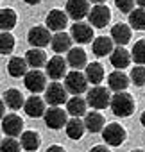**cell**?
Returning <instances> with one entry per match:
<instances>
[{"label":"cell","instance_id":"obj_17","mask_svg":"<svg viewBox=\"0 0 145 152\" xmlns=\"http://www.w3.org/2000/svg\"><path fill=\"white\" fill-rule=\"evenodd\" d=\"M66 63H68V66H72L74 70H81V68H86V64H88V57H86V52H84L81 47L70 48V50H68V56H66Z\"/></svg>","mask_w":145,"mask_h":152},{"label":"cell","instance_id":"obj_28","mask_svg":"<svg viewBox=\"0 0 145 152\" xmlns=\"http://www.w3.org/2000/svg\"><path fill=\"white\" fill-rule=\"evenodd\" d=\"M84 125L90 132H100L104 129V116L99 111H90L84 115Z\"/></svg>","mask_w":145,"mask_h":152},{"label":"cell","instance_id":"obj_32","mask_svg":"<svg viewBox=\"0 0 145 152\" xmlns=\"http://www.w3.org/2000/svg\"><path fill=\"white\" fill-rule=\"evenodd\" d=\"M15 50V36L11 32H0V54H11Z\"/></svg>","mask_w":145,"mask_h":152},{"label":"cell","instance_id":"obj_44","mask_svg":"<svg viewBox=\"0 0 145 152\" xmlns=\"http://www.w3.org/2000/svg\"><path fill=\"white\" fill-rule=\"evenodd\" d=\"M131 152H145V150H141V148H134V150H131Z\"/></svg>","mask_w":145,"mask_h":152},{"label":"cell","instance_id":"obj_33","mask_svg":"<svg viewBox=\"0 0 145 152\" xmlns=\"http://www.w3.org/2000/svg\"><path fill=\"white\" fill-rule=\"evenodd\" d=\"M131 57L136 64H145V39H138L134 45H133V50H131Z\"/></svg>","mask_w":145,"mask_h":152},{"label":"cell","instance_id":"obj_13","mask_svg":"<svg viewBox=\"0 0 145 152\" xmlns=\"http://www.w3.org/2000/svg\"><path fill=\"white\" fill-rule=\"evenodd\" d=\"M2 131H4V134H7L11 138H16L23 132V120L15 113L6 115L2 118Z\"/></svg>","mask_w":145,"mask_h":152},{"label":"cell","instance_id":"obj_27","mask_svg":"<svg viewBox=\"0 0 145 152\" xmlns=\"http://www.w3.org/2000/svg\"><path fill=\"white\" fill-rule=\"evenodd\" d=\"M4 102H6V106H7L9 109L16 111V109H20V107H23L25 99H23V95H22L20 90H16V88H9V90L4 93Z\"/></svg>","mask_w":145,"mask_h":152},{"label":"cell","instance_id":"obj_29","mask_svg":"<svg viewBox=\"0 0 145 152\" xmlns=\"http://www.w3.org/2000/svg\"><path fill=\"white\" fill-rule=\"evenodd\" d=\"M84 75H86L88 83L99 86V84L104 81V66H102L100 63H90V64H86Z\"/></svg>","mask_w":145,"mask_h":152},{"label":"cell","instance_id":"obj_12","mask_svg":"<svg viewBox=\"0 0 145 152\" xmlns=\"http://www.w3.org/2000/svg\"><path fill=\"white\" fill-rule=\"evenodd\" d=\"M70 36L75 43L79 45H84V43H90L93 39V27L86 22H75L70 29Z\"/></svg>","mask_w":145,"mask_h":152},{"label":"cell","instance_id":"obj_39","mask_svg":"<svg viewBox=\"0 0 145 152\" xmlns=\"http://www.w3.org/2000/svg\"><path fill=\"white\" fill-rule=\"evenodd\" d=\"M4 106H6V102H4L2 99H0V120H2V118L6 116V115H4V109H6V107H4Z\"/></svg>","mask_w":145,"mask_h":152},{"label":"cell","instance_id":"obj_5","mask_svg":"<svg viewBox=\"0 0 145 152\" xmlns=\"http://www.w3.org/2000/svg\"><path fill=\"white\" fill-rule=\"evenodd\" d=\"M88 20L90 25L95 29H104L109 22H111V11L106 4H95L90 13H88Z\"/></svg>","mask_w":145,"mask_h":152},{"label":"cell","instance_id":"obj_15","mask_svg":"<svg viewBox=\"0 0 145 152\" xmlns=\"http://www.w3.org/2000/svg\"><path fill=\"white\" fill-rule=\"evenodd\" d=\"M23 111H25L31 118H40V116H43L45 111H47L45 100H43L41 97H38V95H31V97L25 100V104H23Z\"/></svg>","mask_w":145,"mask_h":152},{"label":"cell","instance_id":"obj_3","mask_svg":"<svg viewBox=\"0 0 145 152\" xmlns=\"http://www.w3.org/2000/svg\"><path fill=\"white\" fill-rule=\"evenodd\" d=\"M86 102L90 104V107H93L95 111H100V109H106L111 102V95H109V90L104 88V86H95L92 88L88 93H86Z\"/></svg>","mask_w":145,"mask_h":152},{"label":"cell","instance_id":"obj_11","mask_svg":"<svg viewBox=\"0 0 145 152\" xmlns=\"http://www.w3.org/2000/svg\"><path fill=\"white\" fill-rule=\"evenodd\" d=\"M45 66H47V75H48L52 81H59V79L66 77V66H68V63L59 54L54 56V57H50Z\"/></svg>","mask_w":145,"mask_h":152},{"label":"cell","instance_id":"obj_18","mask_svg":"<svg viewBox=\"0 0 145 152\" xmlns=\"http://www.w3.org/2000/svg\"><path fill=\"white\" fill-rule=\"evenodd\" d=\"M129 83H131V79L127 77L124 72H120V70H115L113 73H109V77H108V86H109V90H113L115 93L125 91L127 86H129Z\"/></svg>","mask_w":145,"mask_h":152},{"label":"cell","instance_id":"obj_4","mask_svg":"<svg viewBox=\"0 0 145 152\" xmlns=\"http://www.w3.org/2000/svg\"><path fill=\"white\" fill-rule=\"evenodd\" d=\"M45 102L50 104V106H61V104H66L68 102V91L64 88V84L57 83V81H52L47 90H45Z\"/></svg>","mask_w":145,"mask_h":152},{"label":"cell","instance_id":"obj_35","mask_svg":"<svg viewBox=\"0 0 145 152\" xmlns=\"http://www.w3.org/2000/svg\"><path fill=\"white\" fill-rule=\"evenodd\" d=\"M129 79H131L133 84H136V86H145V66H141V64L134 66Z\"/></svg>","mask_w":145,"mask_h":152},{"label":"cell","instance_id":"obj_31","mask_svg":"<svg viewBox=\"0 0 145 152\" xmlns=\"http://www.w3.org/2000/svg\"><path fill=\"white\" fill-rule=\"evenodd\" d=\"M129 27L136 31H145V9L138 7L129 13Z\"/></svg>","mask_w":145,"mask_h":152},{"label":"cell","instance_id":"obj_41","mask_svg":"<svg viewBox=\"0 0 145 152\" xmlns=\"http://www.w3.org/2000/svg\"><path fill=\"white\" fill-rule=\"evenodd\" d=\"M140 122H141V125H143V127H145V111H143V113H141V116H140Z\"/></svg>","mask_w":145,"mask_h":152},{"label":"cell","instance_id":"obj_21","mask_svg":"<svg viewBox=\"0 0 145 152\" xmlns=\"http://www.w3.org/2000/svg\"><path fill=\"white\" fill-rule=\"evenodd\" d=\"M50 47L56 54H63V52H68L72 48V36L66 34V32H56L52 36V41H50Z\"/></svg>","mask_w":145,"mask_h":152},{"label":"cell","instance_id":"obj_34","mask_svg":"<svg viewBox=\"0 0 145 152\" xmlns=\"http://www.w3.org/2000/svg\"><path fill=\"white\" fill-rule=\"evenodd\" d=\"M20 150H22L20 141H16L11 136H7V138H4L0 141V152H20Z\"/></svg>","mask_w":145,"mask_h":152},{"label":"cell","instance_id":"obj_1","mask_svg":"<svg viewBox=\"0 0 145 152\" xmlns=\"http://www.w3.org/2000/svg\"><path fill=\"white\" fill-rule=\"evenodd\" d=\"M109 107H111V111H113L115 116H120V118L131 116L133 111H134V99L127 91H118V93H115L111 97Z\"/></svg>","mask_w":145,"mask_h":152},{"label":"cell","instance_id":"obj_40","mask_svg":"<svg viewBox=\"0 0 145 152\" xmlns=\"http://www.w3.org/2000/svg\"><path fill=\"white\" fill-rule=\"evenodd\" d=\"M25 4H29V6H36V4H40L41 0H23Z\"/></svg>","mask_w":145,"mask_h":152},{"label":"cell","instance_id":"obj_38","mask_svg":"<svg viewBox=\"0 0 145 152\" xmlns=\"http://www.w3.org/2000/svg\"><path fill=\"white\" fill-rule=\"evenodd\" d=\"M47 152H66L61 145H50L48 148H47Z\"/></svg>","mask_w":145,"mask_h":152},{"label":"cell","instance_id":"obj_42","mask_svg":"<svg viewBox=\"0 0 145 152\" xmlns=\"http://www.w3.org/2000/svg\"><path fill=\"white\" fill-rule=\"evenodd\" d=\"M136 4H138L140 7H143V9H145V0H136Z\"/></svg>","mask_w":145,"mask_h":152},{"label":"cell","instance_id":"obj_30","mask_svg":"<svg viewBox=\"0 0 145 152\" xmlns=\"http://www.w3.org/2000/svg\"><path fill=\"white\" fill-rule=\"evenodd\" d=\"M16 22H18V16H16V13L13 9H9V7L0 9V29L2 31L9 32L11 29H15Z\"/></svg>","mask_w":145,"mask_h":152},{"label":"cell","instance_id":"obj_9","mask_svg":"<svg viewBox=\"0 0 145 152\" xmlns=\"http://www.w3.org/2000/svg\"><path fill=\"white\" fill-rule=\"evenodd\" d=\"M27 41H29L32 47H36V48L47 47V45L52 41L50 29H47L45 25H36V27L29 29V32H27Z\"/></svg>","mask_w":145,"mask_h":152},{"label":"cell","instance_id":"obj_14","mask_svg":"<svg viewBox=\"0 0 145 152\" xmlns=\"http://www.w3.org/2000/svg\"><path fill=\"white\" fill-rule=\"evenodd\" d=\"M68 25V15L61 9H52L48 15H47V20H45V27L50 29V31H56V32H61L64 27Z\"/></svg>","mask_w":145,"mask_h":152},{"label":"cell","instance_id":"obj_23","mask_svg":"<svg viewBox=\"0 0 145 152\" xmlns=\"http://www.w3.org/2000/svg\"><path fill=\"white\" fill-rule=\"evenodd\" d=\"M86 106H88L86 99H83L81 95H74L66 102V113L72 115V116H77V118L84 116L86 115Z\"/></svg>","mask_w":145,"mask_h":152},{"label":"cell","instance_id":"obj_6","mask_svg":"<svg viewBox=\"0 0 145 152\" xmlns=\"http://www.w3.org/2000/svg\"><path fill=\"white\" fill-rule=\"evenodd\" d=\"M23 84H25V88H27L31 93H41V91L47 90V75H45L41 70L32 68L31 72L25 73Z\"/></svg>","mask_w":145,"mask_h":152},{"label":"cell","instance_id":"obj_36","mask_svg":"<svg viewBox=\"0 0 145 152\" xmlns=\"http://www.w3.org/2000/svg\"><path fill=\"white\" fill-rule=\"evenodd\" d=\"M134 4H136V0H115V6H116L122 13H125V15H129V13L133 11Z\"/></svg>","mask_w":145,"mask_h":152},{"label":"cell","instance_id":"obj_19","mask_svg":"<svg viewBox=\"0 0 145 152\" xmlns=\"http://www.w3.org/2000/svg\"><path fill=\"white\" fill-rule=\"evenodd\" d=\"M111 39L118 45V47H124L131 41V27L125 25V23H115L111 27Z\"/></svg>","mask_w":145,"mask_h":152},{"label":"cell","instance_id":"obj_7","mask_svg":"<svg viewBox=\"0 0 145 152\" xmlns=\"http://www.w3.org/2000/svg\"><path fill=\"white\" fill-rule=\"evenodd\" d=\"M66 115H68V113H66L64 109H61L59 106H52V107H48V109L45 111V115H43L45 125H47L48 129L57 131V129H61V127L66 125V122H68V116H66Z\"/></svg>","mask_w":145,"mask_h":152},{"label":"cell","instance_id":"obj_16","mask_svg":"<svg viewBox=\"0 0 145 152\" xmlns=\"http://www.w3.org/2000/svg\"><path fill=\"white\" fill-rule=\"evenodd\" d=\"M131 52L127 50V48H124V47H116V48H113V52L109 54V61H111V64L116 68V70H124V68H127L129 64H131Z\"/></svg>","mask_w":145,"mask_h":152},{"label":"cell","instance_id":"obj_26","mask_svg":"<svg viewBox=\"0 0 145 152\" xmlns=\"http://www.w3.org/2000/svg\"><path fill=\"white\" fill-rule=\"evenodd\" d=\"M25 61H27V64H29L31 68L40 70L41 66L47 64V54H45L41 48L32 47L31 50H27V54H25Z\"/></svg>","mask_w":145,"mask_h":152},{"label":"cell","instance_id":"obj_8","mask_svg":"<svg viewBox=\"0 0 145 152\" xmlns=\"http://www.w3.org/2000/svg\"><path fill=\"white\" fill-rule=\"evenodd\" d=\"M102 138H104V141H106L108 145H111V147H120V145L125 141L127 132H125V129H124L120 124H109V125H106V127L102 129Z\"/></svg>","mask_w":145,"mask_h":152},{"label":"cell","instance_id":"obj_2","mask_svg":"<svg viewBox=\"0 0 145 152\" xmlns=\"http://www.w3.org/2000/svg\"><path fill=\"white\" fill-rule=\"evenodd\" d=\"M64 88L72 95H81V93H84L88 90V79H86V75L81 73L79 70L68 72L66 77H64Z\"/></svg>","mask_w":145,"mask_h":152},{"label":"cell","instance_id":"obj_24","mask_svg":"<svg viewBox=\"0 0 145 152\" xmlns=\"http://www.w3.org/2000/svg\"><path fill=\"white\" fill-rule=\"evenodd\" d=\"M27 68H29V64H27L25 57H18V56H15V57H11L9 63H7V72H9L11 77H15V79H18V77H25V73L29 72Z\"/></svg>","mask_w":145,"mask_h":152},{"label":"cell","instance_id":"obj_43","mask_svg":"<svg viewBox=\"0 0 145 152\" xmlns=\"http://www.w3.org/2000/svg\"><path fill=\"white\" fill-rule=\"evenodd\" d=\"M88 2H93V4H104L106 0H88Z\"/></svg>","mask_w":145,"mask_h":152},{"label":"cell","instance_id":"obj_25","mask_svg":"<svg viewBox=\"0 0 145 152\" xmlns=\"http://www.w3.org/2000/svg\"><path fill=\"white\" fill-rule=\"evenodd\" d=\"M20 145L27 152H36L41 145V138L36 131H25L20 134Z\"/></svg>","mask_w":145,"mask_h":152},{"label":"cell","instance_id":"obj_22","mask_svg":"<svg viewBox=\"0 0 145 152\" xmlns=\"http://www.w3.org/2000/svg\"><path fill=\"white\" fill-rule=\"evenodd\" d=\"M113 39L111 38H108V36H99V38H95L93 39V45H92V50H93V54L97 56V57H104V56H109L111 52H113Z\"/></svg>","mask_w":145,"mask_h":152},{"label":"cell","instance_id":"obj_37","mask_svg":"<svg viewBox=\"0 0 145 152\" xmlns=\"http://www.w3.org/2000/svg\"><path fill=\"white\" fill-rule=\"evenodd\" d=\"M90 152H111L106 145H95L93 148H90Z\"/></svg>","mask_w":145,"mask_h":152},{"label":"cell","instance_id":"obj_20","mask_svg":"<svg viewBox=\"0 0 145 152\" xmlns=\"http://www.w3.org/2000/svg\"><path fill=\"white\" fill-rule=\"evenodd\" d=\"M64 129H66V136L70 140H81L83 134H84V131H86V125H84V120H81L77 116H72L66 122Z\"/></svg>","mask_w":145,"mask_h":152},{"label":"cell","instance_id":"obj_10","mask_svg":"<svg viewBox=\"0 0 145 152\" xmlns=\"http://www.w3.org/2000/svg\"><path fill=\"white\" fill-rule=\"evenodd\" d=\"M64 13L68 15V18L81 22L90 13V2L88 0H66V11Z\"/></svg>","mask_w":145,"mask_h":152}]
</instances>
